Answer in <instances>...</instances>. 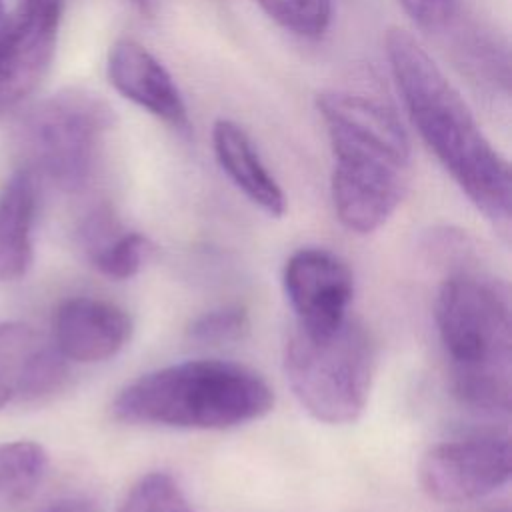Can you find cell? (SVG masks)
<instances>
[{
    "label": "cell",
    "mask_w": 512,
    "mask_h": 512,
    "mask_svg": "<svg viewBox=\"0 0 512 512\" xmlns=\"http://www.w3.org/2000/svg\"><path fill=\"white\" fill-rule=\"evenodd\" d=\"M42 512H98V508L88 498H62Z\"/></svg>",
    "instance_id": "cell-22"
},
{
    "label": "cell",
    "mask_w": 512,
    "mask_h": 512,
    "mask_svg": "<svg viewBox=\"0 0 512 512\" xmlns=\"http://www.w3.org/2000/svg\"><path fill=\"white\" fill-rule=\"evenodd\" d=\"M132 336V318L118 304L74 296L58 304L52 320V344L68 362L94 364L114 358Z\"/></svg>",
    "instance_id": "cell-10"
},
{
    "label": "cell",
    "mask_w": 512,
    "mask_h": 512,
    "mask_svg": "<svg viewBox=\"0 0 512 512\" xmlns=\"http://www.w3.org/2000/svg\"><path fill=\"white\" fill-rule=\"evenodd\" d=\"M152 246L146 236L122 226L86 252L90 264L112 280H128L140 272Z\"/></svg>",
    "instance_id": "cell-17"
},
{
    "label": "cell",
    "mask_w": 512,
    "mask_h": 512,
    "mask_svg": "<svg viewBox=\"0 0 512 512\" xmlns=\"http://www.w3.org/2000/svg\"><path fill=\"white\" fill-rule=\"evenodd\" d=\"M398 4L424 30H444L458 14V0H398Z\"/></svg>",
    "instance_id": "cell-21"
},
{
    "label": "cell",
    "mask_w": 512,
    "mask_h": 512,
    "mask_svg": "<svg viewBox=\"0 0 512 512\" xmlns=\"http://www.w3.org/2000/svg\"><path fill=\"white\" fill-rule=\"evenodd\" d=\"M510 480V442L474 436L432 446L418 464V482L436 502L462 504L486 498Z\"/></svg>",
    "instance_id": "cell-8"
},
{
    "label": "cell",
    "mask_w": 512,
    "mask_h": 512,
    "mask_svg": "<svg viewBox=\"0 0 512 512\" xmlns=\"http://www.w3.org/2000/svg\"><path fill=\"white\" fill-rule=\"evenodd\" d=\"M384 50L404 108L422 142L484 218L496 226H508L510 166L488 142L466 100L404 28L392 26L386 32Z\"/></svg>",
    "instance_id": "cell-1"
},
{
    "label": "cell",
    "mask_w": 512,
    "mask_h": 512,
    "mask_svg": "<svg viewBox=\"0 0 512 512\" xmlns=\"http://www.w3.org/2000/svg\"><path fill=\"white\" fill-rule=\"evenodd\" d=\"M260 8L284 30L320 38L332 20V0H258Z\"/></svg>",
    "instance_id": "cell-19"
},
{
    "label": "cell",
    "mask_w": 512,
    "mask_h": 512,
    "mask_svg": "<svg viewBox=\"0 0 512 512\" xmlns=\"http://www.w3.org/2000/svg\"><path fill=\"white\" fill-rule=\"evenodd\" d=\"M316 108L334 156V214L350 232L370 234L388 222L408 190L410 138L396 112L366 94L324 90Z\"/></svg>",
    "instance_id": "cell-2"
},
{
    "label": "cell",
    "mask_w": 512,
    "mask_h": 512,
    "mask_svg": "<svg viewBox=\"0 0 512 512\" xmlns=\"http://www.w3.org/2000/svg\"><path fill=\"white\" fill-rule=\"evenodd\" d=\"M456 52L466 72L494 90L508 94V50L482 28H464L456 38Z\"/></svg>",
    "instance_id": "cell-15"
},
{
    "label": "cell",
    "mask_w": 512,
    "mask_h": 512,
    "mask_svg": "<svg viewBox=\"0 0 512 512\" xmlns=\"http://www.w3.org/2000/svg\"><path fill=\"white\" fill-rule=\"evenodd\" d=\"M434 320L454 396L470 410L508 414L512 322L506 288L490 276L460 270L440 284Z\"/></svg>",
    "instance_id": "cell-4"
},
{
    "label": "cell",
    "mask_w": 512,
    "mask_h": 512,
    "mask_svg": "<svg viewBox=\"0 0 512 512\" xmlns=\"http://www.w3.org/2000/svg\"><path fill=\"white\" fill-rule=\"evenodd\" d=\"M112 124L114 110L100 94L66 88L48 96L24 116L20 126L28 168L48 176L66 192L82 190Z\"/></svg>",
    "instance_id": "cell-6"
},
{
    "label": "cell",
    "mask_w": 512,
    "mask_h": 512,
    "mask_svg": "<svg viewBox=\"0 0 512 512\" xmlns=\"http://www.w3.org/2000/svg\"><path fill=\"white\" fill-rule=\"evenodd\" d=\"M250 328L248 310L240 304H226L196 316L186 334L192 342L204 346H220L240 340Z\"/></svg>",
    "instance_id": "cell-20"
},
{
    "label": "cell",
    "mask_w": 512,
    "mask_h": 512,
    "mask_svg": "<svg viewBox=\"0 0 512 512\" xmlns=\"http://www.w3.org/2000/svg\"><path fill=\"white\" fill-rule=\"evenodd\" d=\"M106 74L118 94L144 108L168 126L190 128L184 98L166 66L134 38H120L110 46Z\"/></svg>",
    "instance_id": "cell-11"
},
{
    "label": "cell",
    "mask_w": 512,
    "mask_h": 512,
    "mask_svg": "<svg viewBox=\"0 0 512 512\" xmlns=\"http://www.w3.org/2000/svg\"><path fill=\"white\" fill-rule=\"evenodd\" d=\"M136 4L138 10H142L144 14H152L154 12V6H156V0H132Z\"/></svg>",
    "instance_id": "cell-23"
},
{
    "label": "cell",
    "mask_w": 512,
    "mask_h": 512,
    "mask_svg": "<svg viewBox=\"0 0 512 512\" xmlns=\"http://www.w3.org/2000/svg\"><path fill=\"white\" fill-rule=\"evenodd\" d=\"M282 288L296 316V330L304 334L326 336L348 320L354 274L326 248L306 246L290 254L282 270Z\"/></svg>",
    "instance_id": "cell-9"
},
{
    "label": "cell",
    "mask_w": 512,
    "mask_h": 512,
    "mask_svg": "<svg viewBox=\"0 0 512 512\" xmlns=\"http://www.w3.org/2000/svg\"><path fill=\"white\" fill-rule=\"evenodd\" d=\"M116 512H194L180 484L168 472L144 474Z\"/></svg>",
    "instance_id": "cell-18"
},
{
    "label": "cell",
    "mask_w": 512,
    "mask_h": 512,
    "mask_svg": "<svg viewBox=\"0 0 512 512\" xmlns=\"http://www.w3.org/2000/svg\"><path fill=\"white\" fill-rule=\"evenodd\" d=\"M274 406L268 382L248 366L184 360L126 384L112 400V416L132 426L228 430L264 418Z\"/></svg>",
    "instance_id": "cell-3"
},
{
    "label": "cell",
    "mask_w": 512,
    "mask_h": 512,
    "mask_svg": "<svg viewBox=\"0 0 512 512\" xmlns=\"http://www.w3.org/2000/svg\"><path fill=\"white\" fill-rule=\"evenodd\" d=\"M38 202V174L28 166L18 168L0 192V282L22 280L34 264Z\"/></svg>",
    "instance_id": "cell-12"
},
{
    "label": "cell",
    "mask_w": 512,
    "mask_h": 512,
    "mask_svg": "<svg viewBox=\"0 0 512 512\" xmlns=\"http://www.w3.org/2000/svg\"><path fill=\"white\" fill-rule=\"evenodd\" d=\"M496 512H508V510H496Z\"/></svg>",
    "instance_id": "cell-25"
},
{
    "label": "cell",
    "mask_w": 512,
    "mask_h": 512,
    "mask_svg": "<svg viewBox=\"0 0 512 512\" xmlns=\"http://www.w3.org/2000/svg\"><path fill=\"white\" fill-rule=\"evenodd\" d=\"M48 472V452L34 440L0 444V510H10L34 496Z\"/></svg>",
    "instance_id": "cell-14"
},
{
    "label": "cell",
    "mask_w": 512,
    "mask_h": 512,
    "mask_svg": "<svg viewBox=\"0 0 512 512\" xmlns=\"http://www.w3.org/2000/svg\"><path fill=\"white\" fill-rule=\"evenodd\" d=\"M374 358L370 334L348 318L326 336L294 330L284 350V374L294 398L314 420L350 424L366 408Z\"/></svg>",
    "instance_id": "cell-5"
},
{
    "label": "cell",
    "mask_w": 512,
    "mask_h": 512,
    "mask_svg": "<svg viewBox=\"0 0 512 512\" xmlns=\"http://www.w3.org/2000/svg\"><path fill=\"white\" fill-rule=\"evenodd\" d=\"M64 0H22L0 28V118L28 100L56 54Z\"/></svg>",
    "instance_id": "cell-7"
},
{
    "label": "cell",
    "mask_w": 512,
    "mask_h": 512,
    "mask_svg": "<svg viewBox=\"0 0 512 512\" xmlns=\"http://www.w3.org/2000/svg\"><path fill=\"white\" fill-rule=\"evenodd\" d=\"M6 18H8V14H6V8H4V2L0 0V28L4 26V22H6Z\"/></svg>",
    "instance_id": "cell-24"
},
{
    "label": "cell",
    "mask_w": 512,
    "mask_h": 512,
    "mask_svg": "<svg viewBox=\"0 0 512 512\" xmlns=\"http://www.w3.org/2000/svg\"><path fill=\"white\" fill-rule=\"evenodd\" d=\"M212 148L222 172L252 204L272 218L286 212V196L244 128L228 118H218L212 126Z\"/></svg>",
    "instance_id": "cell-13"
},
{
    "label": "cell",
    "mask_w": 512,
    "mask_h": 512,
    "mask_svg": "<svg viewBox=\"0 0 512 512\" xmlns=\"http://www.w3.org/2000/svg\"><path fill=\"white\" fill-rule=\"evenodd\" d=\"M42 346L36 330L26 322H0V406L20 396L28 366Z\"/></svg>",
    "instance_id": "cell-16"
}]
</instances>
